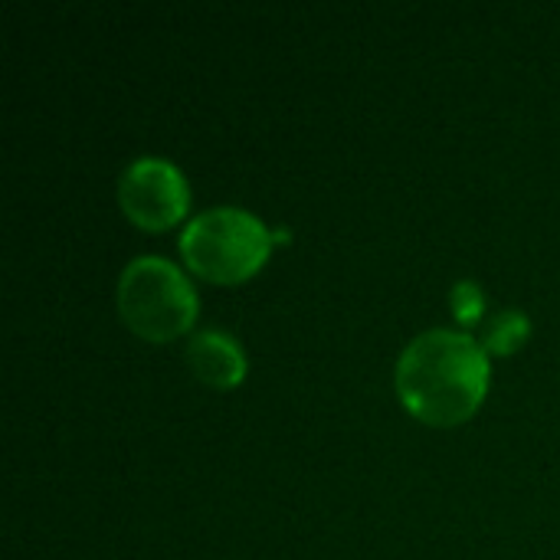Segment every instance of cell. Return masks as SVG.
<instances>
[{"label":"cell","instance_id":"obj_1","mask_svg":"<svg viewBox=\"0 0 560 560\" xmlns=\"http://www.w3.org/2000/svg\"><path fill=\"white\" fill-rule=\"evenodd\" d=\"M394 384L417 420L430 427H456L482 404L489 361L469 335L430 328L404 348Z\"/></svg>","mask_w":560,"mask_h":560},{"label":"cell","instance_id":"obj_2","mask_svg":"<svg viewBox=\"0 0 560 560\" xmlns=\"http://www.w3.org/2000/svg\"><path fill=\"white\" fill-rule=\"evenodd\" d=\"M269 230L246 210L213 207L197 213L180 233L184 262L207 282H243L269 256Z\"/></svg>","mask_w":560,"mask_h":560},{"label":"cell","instance_id":"obj_3","mask_svg":"<svg viewBox=\"0 0 560 560\" xmlns=\"http://www.w3.org/2000/svg\"><path fill=\"white\" fill-rule=\"evenodd\" d=\"M118 312L138 338L164 345L194 325L197 295L174 262L161 256H138L121 269Z\"/></svg>","mask_w":560,"mask_h":560},{"label":"cell","instance_id":"obj_4","mask_svg":"<svg viewBox=\"0 0 560 560\" xmlns=\"http://www.w3.org/2000/svg\"><path fill=\"white\" fill-rule=\"evenodd\" d=\"M118 203L141 230H164L187 210V184L180 171L161 158H138L118 177Z\"/></svg>","mask_w":560,"mask_h":560},{"label":"cell","instance_id":"obj_5","mask_svg":"<svg viewBox=\"0 0 560 560\" xmlns=\"http://www.w3.org/2000/svg\"><path fill=\"white\" fill-rule=\"evenodd\" d=\"M184 358H187V368L194 371V377L217 390L236 387L246 374V358H243L240 345L230 335L213 331V328L190 335Z\"/></svg>","mask_w":560,"mask_h":560},{"label":"cell","instance_id":"obj_6","mask_svg":"<svg viewBox=\"0 0 560 560\" xmlns=\"http://www.w3.org/2000/svg\"><path fill=\"white\" fill-rule=\"evenodd\" d=\"M525 338H528V318L522 312H502L486 328V348L495 354L515 351Z\"/></svg>","mask_w":560,"mask_h":560},{"label":"cell","instance_id":"obj_7","mask_svg":"<svg viewBox=\"0 0 560 560\" xmlns=\"http://www.w3.org/2000/svg\"><path fill=\"white\" fill-rule=\"evenodd\" d=\"M450 305H453V312H456V318L459 322H476L479 315H482V305H486V299H482V289L476 285V282H456V289H453V295H450Z\"/></svg>","mask_w":560,"mask_h":560}]
</instances>
